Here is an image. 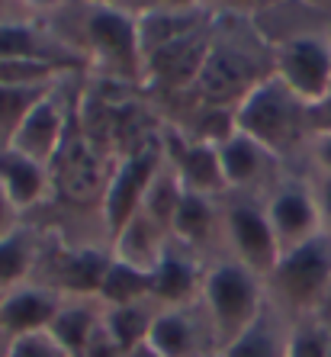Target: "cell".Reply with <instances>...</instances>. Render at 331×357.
<instances>
[{
    "mask_svg": "<svg viewBox=\"0 0 331 357\" xmlns=\"http://www.w3.org/2000/svg\"><path fill=\"white\" fill-rule=\"evenodd\" d=\"M267 299L293 319H312L331 296V235H315L299 248L283 251L264 280Z\"/></svg>",
    "mask_w": 331,
    "mask_h": 357,
    "instance_id": "obj_1",
    "label": "cell"
},
{
    "mask_svg": "<svg viewBox=\"0 0 331 357\" xmlns=\"http://www.w3.org/2000/svg\"><path fill=\"white\" fill-rule=\"evenodd\" d=\"M235 129L280 158L309 132V103H302L280 77L270 75L235 107Z\"/></svg>",
    "mask_w": 331,
    "mask_h": 357,
    "instance_id": "obj_2",
    "label": "cell"
},
{
    "mask_svg": "<svg viewBox=\"0 0 331 357\" xmlns=\"http://www.w3.org/2000/svg\"><path fill=\"white\" fill-rule=\"evenodd\" d=\"M199 303L206 309L219 351L235 341L267 306L264 280L238 261H222L203 274Z\"/></svg>",
    "mask_w": 331,
    "mask_h": 357,
    "instance_id": "obj_3",
    "label": "cell"
},
{
    "mask_svg": "<svg viewBox=\"0 0 331 357\" xmlns=\"http://www.w3.org/2000/svg\"><path fill=\"white\" fill-rule=\"evenodd\" d=\"M87 59L100 75L116 81L145 77V52L139 39V17L119 3H87L84 10Z\"/></svg>",
    "mask_w": 331,
    "mask_h": 357,
    "instance_id": "obj_4",
    "label": "cell"
},
{
    "mask_svg": "<svg viewBox=\"0 0 331 357\" xmlns=\"http://www.w3.org/2000/svg\"><path fill=\"white\" fill-rule=\"evenodd\" d=\"M273 75L302 103L322 100L331 87V42L325 36H290L273 49Z\"/></svg>",
    "mask_w": 331,
    "mask_h": 357,
    "instance_id": "obj_5",
    "label": "cell"
},
{
    "mask_svg": "<svg viewBox=\"0 0 331 357\" xmlns=\"http://www.w3.org/2000/svg\"><path fill=\"white\" fill-rule=\"evenodd\" d=\"M161 165H164V149L151 145V149L135 151L132 158H125L116 167V174L109 177L107 190H103V222L113 238L141 213V203L148 197V187Z\"/></svg>",
    "mask_w": 331,
    "mask_h": 357,
    "instance_id": "obj_6",
    "label": "cell"
},
{
    "mask_svg": "<svg viewBox=\"0 0 331 357\" xmlns=\"http://www.w3.org/2000/svg\"><path fill=\"white\" fill-rule=\"evenodd\" d=\"M148 344L157 348L164 357H215V332L209 322L206 309L199 299L183 303V306L157 309L155 322L148 332Z\"/></svg>",
    "mask_w": 331,
    "mask_h": 357,
    "instance_id": "obj_7",
    "label": "cell"
},
{
    "mask_svg": "<svg viewBox=\"0 0 331 357\" xmlns=\"http://www.w3.org/2000/svg\"><path fill=\"white\" fill-rule=\"evenodd\" d=\"M222 225L235 251V261L254 271L261 280H267V274L280 261V245H277V235L270 229L267 209L251 203V199H238L225 209Z\"/></svg>",
    "mask_w": 331,
    "mask_h": 357,
    "instance_id": "obj_8",
    "label": "cell"
},
{
    "mask_svg": "<svg viewBox=\"0 0 331 357\" xmlns=\"http://www.w3.org/2000/svg\"><path fill=\"white\" fill-rule=\"evenodd\" d=\"M264 77L270 75H257V61L248 59L241 45L229 49V42H213L197 87L215 103H241Z\"/></svg>",
    "mask_w": 331,
    "mask_h": 357,
    "instance_id": "obj_9",
    "label": "cell"
},
{
    "mask_svg": "<svg viewBox=\"0 0 331 357\" xmlns=\"http://www.w3.org/2000/svg\"><path fill=\"white\" fill-rule=\"evenodd\" d=\"M264 209L273 235H277V245H280V255L322 235L318 206H315L312 187H306V183H283L280 190L270 193Z\"/></svg>",
    "mask_w": 331,
    "mask_h": 357,
    "instance_id": "obj_10",
    "label": "cell"
},
{
    "mask_svg": "<svg viewBox=\"0 0 331 357\" xmlns=\"http://www.w3.org/2000/svg\"><path fill=\"white\" fill-rule=\"evenodd\" d=\"M209 49H213V33L203 23L190 33H183L180 39L148 52L145 55V75L151 81L167 84V87H190V84H197L199 71L206 65Z\"/></svg>",
    "mask_w": 331,
    "mask_h": 357,
    "instance_id": "obj_11",
    "label": "cell"
},
{
    "mask_svg": "<svg viewBox=\"0 0 331 357\" xmlns=\"http://www.w3.org/2000/svg\"><path fill=\"white\" fill-rule=\"evenodd\" d=\"M0 61H36L61 71H77L84 65V55L39 29L33 20H23V23H0Z\"/></svg>",
    "mask_w": 331,
    "mask_h": 357,
    "instance_id": "obj_12",
    "label": "cell"
},
{
    "mask_svg": "<svg viewBox=\"0 0 331 357\" xmlns=\"http://www.w3.org/2000/svg\"><path fill=\"white\" fill-rule=\"evenodd\" d=\"M61 303L65 296L42 283H23L17 290L0 293V335L20 338L29 332H45L59 316Z\"/></svg>",
    "mask_w": 331,
    "mask_h": 357,
    "instance_id": "obj_13",
    "label": "cell"
},
{
    "mask_svg": "<svg viewBox=\"0 0 331 357\" xmlns=\"http://www.w3.org/2000/svg\"><path fill=\"white\" fill-rule=\"evenodd\" d=\"M61 139H65V109H61L59 91L52 87V91L26 113V119L20 123L17 135L10 142V149L23 151V155L36 158L39 165H52L61 149Z\"/></svg>",
    "mask_w": 331,
    "mask_h": 357,
    "instance_id": "obj_14",
    "label": "cell"
},
{
    "mask_svg": "<svg viewBox=\"0 0 331 357\" xmlns=\"http://www.w3.org/2000/svg\"><path fill=\"white\" fill-rule=\"evenodd\" d=\"M203 274L197 261H193L190 248L187 245H171L167 241L164 255L151 271V299L157 306H183V303H193L199 299V290H203Z\"/></svg>",
    "mask_w": 331,
    "mask_h": 357,
    "instance_id": "obj_15",
    "label": "cell"
},
{
    "mask_svg": "<svg viewBox=\"0 0 331 357\" xmlns=\"http://www.w3.org/2000/svg\"><path fill=\"white\" fill-rule=\"evenodd\" d=\"M167 145H171L167 149V165L174 167L183 190L206 193V197L229 190L222 177V165H219V151H215L213 142H187L171 135Z\"/></svg>",
    "mask_w": 331,
    "mask_h": 357,
    "instance_id": "obj_16",
    "label": "cell"
},
{
    "mask_svg": "<svg viewBox=\"0 0 331 357\" xmlns=\"http://www.w3.org/2000/svg\"><path fill=\"white\" fill-rule=\"evenodd\" d=\"M215 151H219V165H222V177L229 190H251L277 165V155H270L261 142H254L241 129H232L215 145Z\"/></svg>",
    "mask_w": 331,
    "mask_h": 357,
    "instance_id": "obj_17",
    "label": "cell"
},
{
    "mask_svg": "<svg viewBox=\"0 0 331 357\" xmlns=\"http://www.w3.org/2000/svg\"><path fill=\"white\" fill-rule=\"evenodd\" d=\"M100 328H103V303L97 296H71L61 303L59 316L52 319L49 335L71 357H84Z\"/></svg>",
    "mask_w": 331,
    "mask_h": 357,
    "instance_id": "obj_18",
    "label": "cell"
},
{
    "mask_svg": "<svg viewBox=\"0 0 331 357\" xmlns=\"http://www.w3.org/2000/svg\"><path fill=\"white\" fill-rule=\"evenodd\" d=\"M270 303V299H267ZM290 328L273 306H264V312L245 328L235 341H229L215 357H286L290 348Z\"/></svg>",
    "mask_w": 331,
    "mask_h": 357,
    "instance_id": "obj_19",
    "label": "cell"
},
{
    "mask_svg": "<svg viewBox=\"0 0 331 357\" xmlns=\"http://www.w3.org/2000/svg\"><path fill=\"white\" fill-rule=\"evenodd\" d=\"M0 183L10 193L13 206L23 213L36 206L49 190V165H39L17 149H0Z\"/></svg>",
    "mask_w": 331,
    "mask_h": 357,
    "instance_id": "obj_20",
    "label": "cell"
},
{
    "mask_svg": "<svg viewBox=\"0 0 331 357\" xmlns=\"http://www.w3.org/2000/svg\"><path fill=\"white\" fill-rule=\"evenodd\" d=\"M161 229H164L161 222L139 213L113 238V258L125 261V264H132V267H141V271H155V264L161 261V255L167 248V238L161 235Z\"/></svg>",
    "mask_w": 331,
    "mask_h": 357,
    "instance_id": "obj_21",
    "label": "cell"
},
{
    "mask_svg": "<svg viewBox=\"0 0 331 357\" xmlns=\"http://www.w3.org/2000/svg\"><path fill=\"white\" fill-rule=\"evenodd\" d=\"M157 309L161 306L155 299H141V303H129V306H103V332L125 354V351L148 341Z\"/></svg>",
    "mask_w": 331,
    "mask_h": 357,
    "instance_id": "obj_22",
    "label": "cell"
},
{
    "mask_svg": "<svg viewBox=\"0 0 331 357\" xmlns=\"http://www.w3.org/2000/svg\"><path fill=\"white\" fill-rule=\"evenodd\" d=\"M215 225H219V209L213 206V197L183 190L180 199H177L174 216H171V235H174V241L197 251L213 235Z\"/></svg>",
    "mask_w": 331,
    "mask_h": 357,
    "instance_id": "obj_23",
    "label": "cell"
},
{
    "mask_svg": "<svg viewBox=\"0 0 331 357\" xmlns=\"http://www.w3.org/2000/svg\"><path fill=\"white\" fill-rule=\"evenodd\" d=\"M97 299L103 306H129V303L151 299V271H141V267L113 258L97 290Z\"/></svg>",
    "mask_w": 331,
    "mask_h": 357,
    "instance_id": "obj_24",
    "label": "cell"
},
{
    "mask_svg": "<svg viewBox=\"0 0 331 357\" xmlns=\"http://www.w3.org/2000/svg\"><path fill=\"white\" fill-rule=\"evenodd\" d=\"M36 261V241L33 232L17 225L10 235L0 238V293H10L23 287Z\"/></svg>",
    "mask_w": 331,
    "mask_h": 357,
    "instance_id": "obj_25",
    "label": "cell"
},
{
    "mask_svg": "<svg viewBox=\"0 0 331 357\" xmlns=\"http://www.w3.org/2000/svg\"><path fill=\"white\" fill-rule=\"evenodd\" d=\"M113 255H103L100 248H77L65 258L61 267V277H65V287L75 296H97L103 274H107Z\"/></svg>",
    "mask_w": 331,
    "mask_h": 357,
    "instance_id": "obj_26",
    "label": "cell"
},
{
    "mask_svg": "<svg viewBox=\"0 0 331 357\" xmlns=\"http://www.w3.org/2000/svg\"><path fill=\"white\" fill-rule=\"evenodd\" d=\"M55 84H33V87H13V84H0V149H10V142L17 135L20 123L26 113L39 103Z\"/></svg>",
    "mask_w": 331,
    "mask_h": 357,
    "instance_id": "obj_27",
    "label": "cell"
},
{
    "mask_svg": "<svg viewBox=\"0 0 331 357\" xmlns=\"http://www.w3.org/2000/svg\"><path fill=\"white\" fill-rule=\"evenodd\" d=\"M286 357H328L325 351V319H296L290 328V348Z\"/></svg>",
    "mask_w": 331,
    "mask_h": 357,
    "instance_id": "obj_28",
    "label": "cell"
},
{
    "mask_svg": "<svg viewBox=\"0 0 331 357\" xmlns=\"http://www.w3.org/2000/svg\"><path fill=\"white\" fill-rule=\"evenodd\" d=\"M7 357H71V354L45 328V332H29L20 335V338H10Z\"/></svg>",
    "mask_w": 331,
    "mask_h": 357,
    "instance_id": "obj_29",
    "label": "cell"
},
{
    "mask_svg": "<svg viewBox=\"0 0 331 357\" xmlns=\"http://www.w3.org/2000/svg\"><path fill=\"white\" fill-rule=\"evenodd\" d=\"M315 206H318V219H322V232L331 235V174H322L312 187Z\"/></svg>",
    "mask_w": 331,
    "mask_h": 357,
    "instance_id": "obj_30",
    "label": "cell"
},
{
    "mask_svg": "<svg viewBox=\"0 0 331 357\" xmlns=\"http://www.w3.org/2000/svg\"><path fill=\"white\" fill-rule=\"evenodd\" d=\"M206 0H132L135 13H145V10H193L203 7Z\"/></svg>",
    "mask_w": 331,
    "mask_h": 357,
    "instance_id": "obj_31",
    "label": "cell"
},
{
    "mask_svg": "<svg viewBox=\"0 0 331 357\" xmlns=\"http://www.w3.org/2000/svg\"><path fill=\"white\" fill-rule=\"evenodd\" d=\"M17 219H20V209L13 206V199H10V193L3 190V183H0V238L3 235H10L13 229H17Z\"/></svg>",
    "mask_w": 331,
    "mask_h": 357,
    "instance_id": "obj_32",
    "label": "cell"
},
{
    "mask_svg": "<svg viewBox=\"0 0 331 357\" xmlns=\"http://www.w3.org/2000/svg\"><path fill=\"white\" fill-rule=\"evenodd\" d=\"M29 13L33 10L23 0H0V23H23V20H29Z\"/></svg>",
    "mask_w": 331,
    "mask_h": 357,
    "instance_id": "obj_33",
    "label": "cell"
},
{
    "mask_svg": "<svg viewBox=\"0 0 331 357\" xmlns=\"http://www.w3.org/2000/svg\"><path fill=\"white\" fill-rule=\"evenodd\" d=\"M203 7L206 10H225V13H251V10H257L261 3H257V0H206Z\"/></svg>",
    "mask_w": 331,
    "mask_h": 357,
    "instance_id": "obj_34",
    "label": "cell"
},
{
    "mask_svg": "<svg viewBox=\"0 0 331 357\" xmlns=\"http://www.w3.org/2000/svg\"><path fill=\"white\" fill-rule=\"evenodd\" d=\"M84 357H125V354L116 348V344H113V341H109V335L100 328V335L93 338V344L87 348V354H84Z\"/></svg>",
    "mask_w": 331,
    "mask_h": 357,
    "instance_id": "obj_35",
    "label": "cell"
},
{
    "mask_svg": "<svg viewBox=\"0 0 331 357\" xmlns=\"http://www.w3.org/2000/svg\"><path fill=\"white\" fill-rule=\"evenodd\" d=\"M315 161L322 174H331V132L315 135Z\"/></svg>",
    "mask_w": 331,
    "mask_h": 357,
    "instance_id": "obj_36",
    "label": "cell"
},
{
    "mask_svg": "<svg viewBox=\"0 0 331 357\" xmlns=\"http://www.w3.org/2000/svg\"><path fill=\"white\" fill-rule=\"evenodd\" d=\"M125 357H164V354H161V351H157V348H151L148 341H145V344H139V348L125 351Z\"/></svg>",
    "mask_w": 331,
    "mask_h": 357,
    "instance_id": "obj_37",
    "label": "cell"
},
{
    "mask_svg": "<svg viewBox=\"0 0 331 357\" xmlns=\"http://www.w3.org/2000/svg\"><path fill=\"white\" fill-rule=\"evenodd\" d=\"M29 10H52V7H59V3H65V0H23Z\"/></svg>",
    "mask_w": 331,
    "mask_h": 357,
    "instance_id": "obj_38",
    "label": "cell"
},
{
    "mask_svg": "<svg viewBox=\"0 0 331 357\" xmlns=\"http://www.w3.org/2000/svg\"><path fill=\"white\" fill-rule=\"evenodd\" d=\"M325 351L331 357V319H325Z\"/></svg>",
    "mask_w": 331,
    "mask_h": 357,
    "instance_id": "obj_39",
    "label": "cell"
},
{
    "mask_svg": "<svg viewBox=\"0 0 331 357\" xmlns=\"http://www.w3.org/2000/svg\"><path fill=\"white\" fill-rule=\"evenodd\" d=\"M306 3L309 7H318V10H325V7L331 10V0H306Z\"/></svg>",
    "mask_w": 331,
    "mask_h": 357,
    "instance_id": "obj_40",
    "label": "cell"
},
{
    "mask_svg": "<svg viewBox=\"0 0 331 357\" xmlns=\"http://www.w3.org/2000/svg\"><path fill=\"white\" fill-rule=\"evenodd\" d=\"M261 7H277V3H283V0H257Z\"/></svg>",
    "mask_w": 331,
    "mask_h": 357,
    "instance_id": "obj_41",
    "label": "cell"
}]
</instances>
